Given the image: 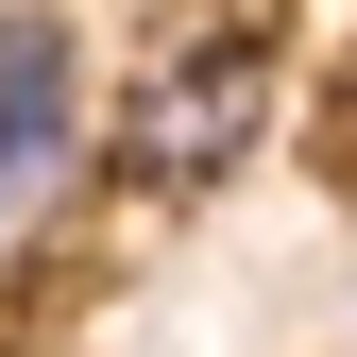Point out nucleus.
<instances>
[{
	"label": "nucleus",
	"instance_id": "f257e3e1",
	"mask_svg": "<svg viewBox=\"0 0 357 357\" xmlns=\"http://www.w3.org/2000/svg\"><path fill=\"white\" fill-rule=\"evenodd\" d=\"M85 153H102V102H85V52L52 0H17L0 17V255L52 238V204L85 188Z\"/></svg>",
	"mask_w": 357,
	"mask_h": 357
},
{
	"label": "nucleus",
	"instance_id": "f03ea898",
	"mask_svg": "<svg viewBox=\"0 0 357 357\" xmlns=\"http://www.w3.org/2000/svg\"><path fill=\"white\" fill-rule=\"evenodd\" d=\"M255 119H273V52H255V34H204V52H170L137 102H119V170H137V188H221V170L255 153Z\"/></svg>",
	"mask_w": 357,
	"mask_h": 357
}]
</instances>
